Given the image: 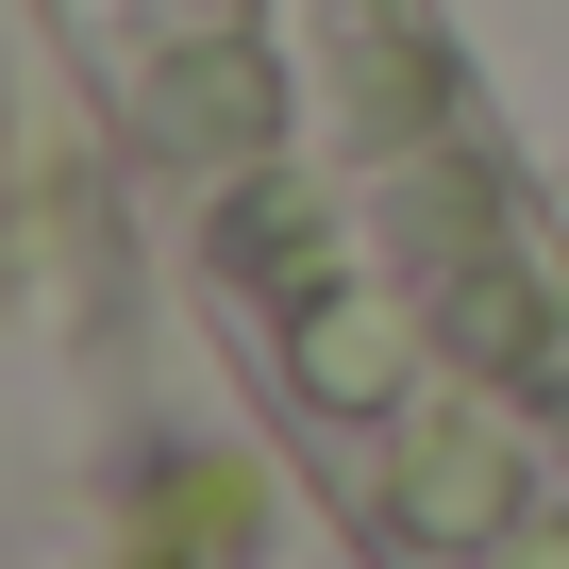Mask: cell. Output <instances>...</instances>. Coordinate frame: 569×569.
<instances>
[{"label": "cell", "instance_id": "1", "mask_svg": "<svg viewBox=\"0 0 569 569\" xmlns=\"http://www.w3.org/2000/svg\"><path fill=\"white\" fill-rule=\"evenodd\" d=\"M251 419L386 569H569V234L436 0H68Z\"/></svg>", "mask_w": 569, "mask_h": 569}]
</instances>
